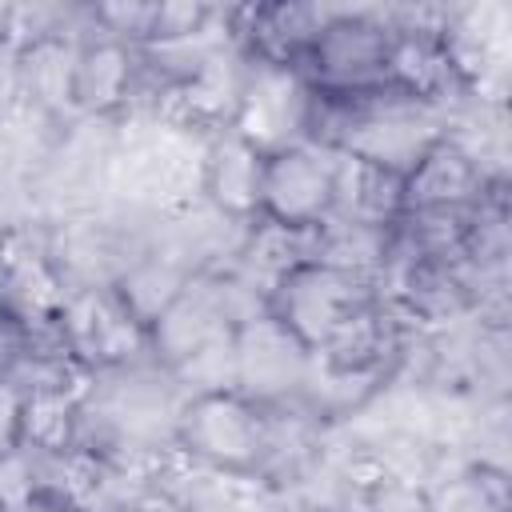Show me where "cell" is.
Returning <instances> with one entry per match:
<instances>
[{
  "label": "cell",
  "instance_id": "6da1fadb",
  "mask_svg": "<svg viewBox=\"0 0 512 512\" xmlns=\"http://www.w3.org/2000/svg\"><path fill=\"white\" fill-rule=\"evenodd\" d=\"M272 308L304 348L328 352H344L348 340L372 320L364 284L336 264H296L292 272H284Z\"/></svg>",
  "mask_w": 512,
  "mask_h": 512
},
{
  "label": "cell",
  "instance_id": "7a4b0ae2",
  "mask_svg": "<svg viewBox=\"0 0 512 512\" xmlns=\"http://www.w3.org/2000/svg\"><path fill=\"white\" fill-rule=\"evenodd\" d=\"M296 60L324 100L380 92L396 80V44L388 28L360 16H340L312 28Z\"/></svg>",
  "mask_w": 512,
  "mask_h": 512
},
{
  "label": "cell",
  "instance_id": "3957f363",
  "mask_svg": "<svg viewBox=\"0 0 512 512\" xmlns=\"http://www.w3.org/2000/svg\"><path fill=\"white\" fill-rule=\"evenodd\" d=\"M252 196L288 228H308L328 216L336 200V172L308 148H280L256 164Z\"/></svg>",
  "mask_w": 512,
  "mask_h": 512
},
{
  "label": "cell",
  "instance_id": "277c9868",
  "mask_svg": "<svg viewBox=\"0 0 512 512\" xmlns=\"http://www.w3.org/2000/svg\"><path fill=\"white\" fill-rule=\"evenodd\" d=\"M192 428H196L192 432L196 452L216 456V460H228V464H236L248 452H260V444H264V432H260L256 412L244 408L232 396L204 400L196 408V416H192Z\"/></svg>",
  "mask_w": 512,
  "mask_h": 512
}]
</instances>
